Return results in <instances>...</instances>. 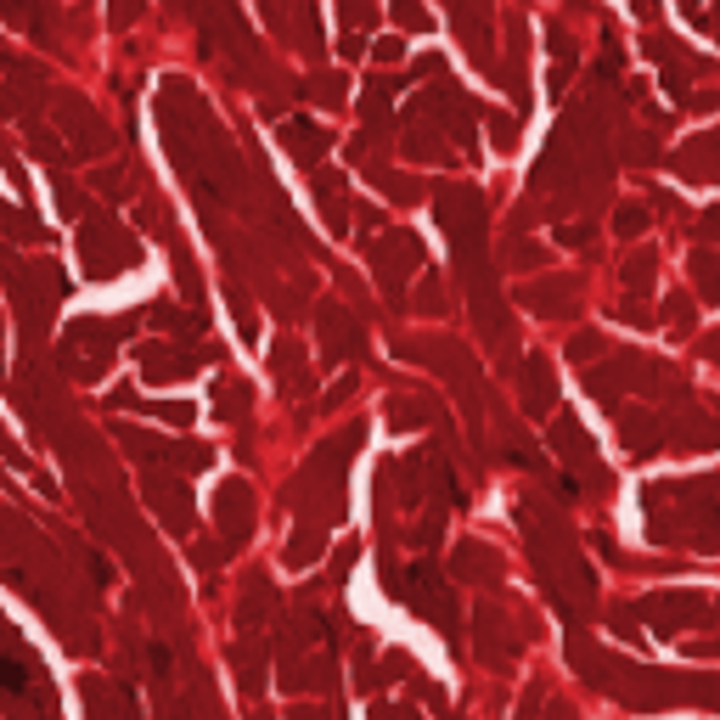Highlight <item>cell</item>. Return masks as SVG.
I'll list each match as a JSON object with an SVG mask.
<instances>
[{"label":"cell","instance_id":"6da1fadb","mask_svg":"<svg viewBox=\"0 0 720 720\" xmlns=\"http://www.w3.org/2000/svg\"><path fill=\"white\" fill-rule=\"evenodd\" d=\"M79 253H84V270H90V277H119V270L141 264V248H136L108 214L90 220V226L79 231Z\"/></svg>","mask_w":720,"mask_h":720},{"label":"cell","instance_id":"7a4b0ae2","mask_svg":"<svg viewBox=\"0 0 720 720\" xmlns=\"http://www.w3.org/2000/svg\"><path fill=\"white\" fill-rule=\"evenodd\" d=\"M720 613V602H709V597H698V591H664V597H648L642 602V619L653 624V630H681V624H703V619H714Z\"/></svg>","mask_w":720,"mask_h":720},{"label":"cell","instance_id":"3957f363","mask_svg":"<svg viewBox=\"0 0 720 720\" xmlns=\"http://www.w3.org/2000/svg\"><path fill=\"white\" fill-rule=\"evenodd\" d=\"M367 259H372V270L383 277L389 299H400V288H406V270H417V264H422V242H417L411 231H389L378 248H367Z\"/></svg>","mask_w":720,"mask_h":720},{"label":"cell","instance_id":"277c9868","mask_svg":"<svg viewBox=\"0 0 720 720\" xmlns=\"http://www.w3.org/2000/svg\"><path fill=\"white\" fill-rule=\"evenodd\" d=\"M147 501L158 507L163 529H174V534L192 529V496H187V484H174V479H163V473H147Z\"/></svg>","mask_w":720,"mask_h":720},{"label":"cell","instance_id":"5b68a950","mask_svg":"<svg viewBox=\"0 0 720 720\" xmlns=\"http://www.w3.org/2000/svg\"><path fill=\"white\" fill-rule=\"evenodd\" d=\"M664 428H670V422L653 417V411H624V417H619V439H624L630 457H653V450H664V444H670Z\"/></svg>","mask_w":720,"mask_h":720},{"label":"cell","instance_id":"8992f818","mask_svg":"<svg viewBox=\"0 0 720 720\" xmlns=\"http://www.w3.org/2000/svg\"><path fill=\"white\" fill-rule=\"evenodd\" d=\"M552 400H558L552 360H547V354H523V411L540 417V411H552Z\"/></svg>","mask_w":720,"mask_h":720},{"label":"cell","instance_id":"52a82bcc","mask_svg":"<svg viewBox=\"0 0 720 720\" xmlns=\"http://www.w3.org/2000/svg\"><path fill=\"white\" fill-rule=\"evenodd\" d=\"M574 277H547V282H529L523 293H518V304H529L534 316H563L569 304H574Z\"/></svg>","mask_w":720,"mask_h":720},{"label":"cell","instance_id":"ba28073f","mask_svg":"<svg viewBox=\"0 0 720 720\" xmlns=\"http://www.w3.org/2000/svg\"><path fill=\"white\" fill-rule=\"evenodd\" d=\"M282 147L299 158V163H321L327 158V147H332V130H321V124H310V119H288L282 124Z\"/></svg>","mask_w":720,"mask_h":720},{"label":"cell","instance_id":"9c48e42d","mask_svg":"<svg viewBox=\"0 0 720 720\" xmlns=\"http://www.w3.org/2000/svg\"><path fill=\"white\" fill-rule=\"evenodd\" d=\"M321 332H327V338H321V354H327V360H338V354H349V349H367V332H360L338 304H321Z\"/></svg>","mask_w":720,"mask_h":720},{"label":"cell","instance_id":"30bf717a","mask_svg":"<svg viewBox=\"0 0 720 720\" xmlns=\"http://www.w3.org/2000/svg\"><path fill=\"white\" fill-rule=\"evenodd\" d=\"M214 512H220V529L231 523V547H237V540L248 534V523H253V501H248V484H226L220 496H214Z\"/></svg>","mask_w":720,"mask_h":720},{"label":"cell","instance_id":"8fae6325","mask_svg":"<svg viewBox=\"0 0 720 720\" xmlns=\"http://www.w3.org/2000/svg\"><path fill=\"white\" fill-rule=\"evenodd\" d=\"M457 574L462 580H501V552H490L484 540H462L457 547Z\"/></svg>","mask_w":720,"mask_h":720},{"label":"cell","instance_id":"7c38bea8","mask_svg":"<svg viewBox=\"0 0 720 720\" xmlns=\"http://www.w3.org/2000/svg\"><path fill=\"white\" fill-rule=\"evenodd\" d=\"M552 444L563 450L569 462H591V433H586L569 411H563V417H552Z\"/></svg>","mask_w":720,"mask_h":720},{"label":"cell","instance_id":"4fadbf2b","mask_svg":"<svg viewBox=\"0 0 720 720\" xmlns=\"http://www.w3.org/2000/svg\"><path fill=\"white\" fill-rule=\"evenodd\" d=\"M270 367H277L282 372V394H299L304 389V349L299 343H277V349H270Z\"/></svg>","mask_w":720,"mask_h":720},{"label":"cell","instance_id":"5bb4252c","mask_svg":"<svg viewBox=\"0 0 720 720\" xmlns=\"http://www.w3.org/2000/svg\"><path fill=\"white\" fill-rule=\"evenodd\" d=\"M147 316H152V327H163V332H192V338L209 327L203 310H174V304H152Z\"/></svg>","mask_w":720,"mask_h":720},{"label":"cell","instance_id":"9a60e30c","mask_svg":"<svg viewBox=\"0 0 720 720\" xmlns=\"http://www.w3.org/2000/svg\"><path fill=\"white\" fill-rule=\"evenodd\" d=\"M692 282H698V293H703L709 304H720V253H714V248H698V253H692Z\"/></svg>","mask_w":720,"mask_h":720},{"label":"cell","instance_id":"2e32d148","mask_svg":"<svg viewBox=\"0 0 720 720\" xmlns=\"http://www.w3.org/2000/svg\"><path fill=\"white\" fill-rule=\"evenodd\" d=\"M428 417H433V400H422V394H411V400L394 394V400H389V422H394L400 433H406V428H422Z\"/></svg>","mask_w":720,"mask_h":720},{"label":"cell","instance_id":"e0dca14e","mask_svg":"<svg viewBox=\"0 0 720 720\" xmlns=\"http://www.w3.org/2000/svg\"><path fill=\"white\" fill-rule=\"evenodd\" d=\"M136 411H147V417H158L169 428H192V406L187 400H136Z\"/></svg>","mask_w":720,"mask_h":720},{"label":"cell","instance_id":"ac0fdd59","mask_svg":"<svg viewBox=\"0 0 720 720\" xmlns=\"http://www.w3.org/2000/svg\"><path fill=\"white\" fill-rule=\"evenodd\" d=\"M389 18H394L406 34H422V29H433V18H428V7H422V0H389Z\"/></svg>","mask_w":720,"mask_h":720},{"label":"cell","instance_id":"d6986e66","mask_svg":"<svg viewBox=\"0 0 720 720\" xmlns=\"http://www.w3.org/2000/svg\"><path fill=\"white\" fill-rule=\"evenodd\" d=\"M372 180H378V187L394 198V203H417V180L411 174H394V169H367Z\"/></svg>","mask_w":720,"mask_h":720},{"label":"cell","instance_id":"ffe728a7","mask_svg":"<svg viewBox=\"0 0 720 720\" xmlns=\"http://www.w3.org/2000/svg\"><path fill=\"white\" fill-rule=\"evenodd\" d=\"M214 400H220V417H226V411L242 417V411H248V383H242V378H220V383H214Z\"/></svg>","mask_w":720,"mask_h":720},{"label":"cell","instance_id":"44dd1931","mask_svg":"<svg viewBox=\"0 0 720 720\" xmlns=\"http://www.w3.org/2000/svg\"><path fill=\"white\" fill-rule=\"evenodd\" d=\"M624 288L630 293H648L653 288V253H637V259L624 264Z\"/></svg>","mask_w":720,"mask_h":720},{"label":"cell","instance_id":"7402d4cb","mask_svg":"<svg viewBox=\"0 0 720 720\" xmlns=\"http://www.w3.org/2000/svg\"><path fill=\"white\" fill-rule=\"evenodd\" d=\"M648 220H653V214H648L642 203H624V209L613 214V231H619V237H642V231H648Z\"/></svg>","mask_w":720,"mask_h":720},{"label":"cell","instance_id":"603a6c76","mask_svg":"<svg viewBox=\"0 0 720 720\" xmlns=\"http://www.w3.org/2000/svg\"><path fill=\"white\" fill-rule=\"evenodd\" d=\"M602 349H608L602 332H574V338H569V360H580V367H586V360H597Z\"/></svg>","mask_w":720,"mask_h":720},{"label":"cell","instance_id":"cb8c5ba5","mask_svg":"<svg viewBox=\"0 0 720 720\" xmlns=\"http://www.w3.org/2000/svg\"><path fill=\"white\" fill-rule=\"evenodd\" d=\"M343 7V23L360 34V29H372V0H338Z\"/></svg>","mask_w":720,"mask_h":720},{"label":"cell","instance_id":"d4e9b609","mask_svg":"<svg viewBox=\"0 0 720 720\" xmlns=\"http://www.w3.org/2000/svg\"><path fill=\"white\" fill-rule=\"evenodd\" d=\"M304 90H310V97H321V102H327V108H332V102H338V97H343V79H338V73H327V79H321V84H316V79H310V84H304Z\"/></svg>","mask_w":720,"mask_h":720},{"label":"cell","instance_id":"484cf974","mask_svg":"<svg viewBox=\"0 0 720 720\" xmlns=\"http://www.w3.org/2000/svg\"><path fill=\"white\" fill-rule=\"evenodd\" d=\"M490 136H496V147H512V141H518V119H507V113H490Z\"/></svg>","mask_w":720,"mask_h":720},{"label":"cell","instance_id":"4316f807","mask_svg":"<svg viewBox=\"0 0 720 720\" xmlns=\"http://www.w3.org/2000/svg\"><path fill=\"white\" fill-rule=\"evenodd\" d=\"M507 259L529 270V264H540V259H547V248H534V242H512V248H507Z\"/></svg>","mask_w":720,"mask_h":720},{"label":"cell","instance_id":"83f0119b","mask_svg":"<svg viewBox=\"0 0 720 720\" xmlns=\"http://www.w3.org/2000/svg\"><path fill=\"white\" fill-rule=\"evenodd\" d=\"M354 558H360V540H343V552H338V563H332V580H349Z\"/></svg>","mask_w":720,"mask_h":720},{"label":"cell","instance_id":"f1b7e54d","mask_svg":"<svg viewBox=\"0 0 720 720\" xmlns=\"http://www.w3.org/2000/svg\"><path fill=\"white\" fill-rule=\"evenodd\" d=\"M417 304H422L428 316H439V310H444V299H439V277H428V282H422V299H417Z\"/></svg>","mask_w":720,"mask_h":720},{"label":"cell","instance_id":"f546056e","mask_svg":"<svg viewBox=\"0 0 720 720\" xmlns=\"http://www.w3.org/2000/svg\"><path fill=\"white\" fill-rule=\"evenodd\" d=\"M354 383H360V378H354V372H349V378H338V389H332V394H327V400H321V411H332V406H343V400H349V394H354Z\"/></svg>","mask_w":720,"mask_h":720},{"label":"cell","instance_id":"4dcf8cb0","mask_svg":"<svg viewBox=\"0 0 720 720\" xmlns=\"http://www.w3.org/2000/svg\"><path fill=\"white\" fill-rule=\"evenodd\" d=\"M372 57H378V62H400V57H406V40H378Z\"/></svg>","mask_w":720,"mask_h":720},{"label":"cell","instance_id":"1f68e13d","mask_svg":"<svg viewBox=\"0 0 720 720\" xmlns=\"http://www.w3.org/2000/svg\"><path fill=\"white\" fill-rule=\"evenodd\" d=\"M698 237L720 242V209H703V220H698Z\"/></svg>","mask_w":720,"mask_h":720},{"label":"cell","instance_id":"d6a6232c","mask_svg":"<svg viewBox=\"0 0 720 720\" xmlns=\"http://www.w3.org/2000/svg\"><path fill=\"white\" fill-rule=\"evenodd\" d=\"M558 242H574V248H580V242H591V226H563Z\"/></svg>","mask_w":720,"mask_h":720},{"label":"cell","instance_id":"836d02e7","mask_svg":"<svg viewBox=\"0 0 720 720\" xmlns=\"http://www.w3.org/2000/svg\"><path fill=\"white\" fill-rule=\"evenodd\" d=\"M338 51H343V57H349V62H354V57H360V51H367V40H360V34H354V29H349V34H343V46H338Z\"/></svg>","mask_w":720,"mask_h":720},{"label":"cell","instance_id":"e575fe53","mask_svg":"<svg viewBox=\"0 0 720 720\" xmlns=\"http://www.w3.org/2000/svg\"><path fill=\"white\" fill-rule=\"evenodd\" d=\"M703 354H709V360H720V332H709V338H703Z\"/></svg>","mask_w":720,"mask_h":720},{"label":"cell","instance_id":"d590c367","mask_svg":"<svg viewBox=\"0 0 720 720\" xmlns=\"http://www.w3.org/2000/svg\"><path fill=\"white\" fill-rule=\"evenodd\" d=\"M709 29H714V34H720V7H714V12H709Z\"/></svg>","mask_w":720,"mask_h":720},{"label":"cell","instance_id":"8d00e7d4","mask_svg":"<svg viewBox=\"0 0 720 720\" xmlns=\"http://www.w3.org/2000/svg\"><path fill=\"white\" fill-rule=\"evenodd\" d=\"M687 7H698V0H687Z\"/></svg>","mask_w":720,"mask_h":720}]
</instances>
